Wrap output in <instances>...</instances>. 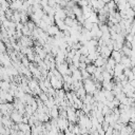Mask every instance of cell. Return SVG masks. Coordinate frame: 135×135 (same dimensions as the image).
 I'll return each instance as SVG.
<instances>
[{
    "label": "cell",
    "instance_id": "3",
    "mask_svg": "<svg viewBox=\"0 0 135 135\" xmlns=\"http://www.w3.org/2000/svg\"><path fill=\"white\" fill-rule=\"evenodd\" d=\"M96 69H97V68H96V66H95L93 63H91V64H88V65H86L85 71H86V72H88L90 75H93V74L96 72Z\"/></svg>",
    "mask_w": 135,
    "mask_h": 135
},
{
    "label": "cell",
    "instance_id": "5",
    "mask_svg": "<svg viewBox=\"0 0 135 135\" xmlns=\"http://www.w3.org/2000/svg\"><path fill=\"white\" fill-rule=\"evenodd\" d=\"M82 135H89V133H84V134H82Z\"/></svg>",
    "mask_w": 135,
    "mask_h": 135
},
{
    "label": "cell",
    "instance_id": "4",
    "mask_svg": "<svg viewBox=\"0 0 135 135\" xmlns=\"http://www.w3.org/2000/svg\"><path fill=\"white\" fill-rule=\"evenodd\" d=\"M22 62H23V64H24V65H27V64H28L27 58H26V57H23V58H22Z\"/></svg>",
    "mask_w": 135,
    "mask_h": 135
},
{
    "label": "cell",
    "instance_id": "1",
    "mask_svg": "<svg viewBox=\"0 0 135 135\" xmlns=\"http://www.w3.org/2000/svg\"><path fill=\"white\" fill-rule=\"evenodd\" d=\"M121 57H122L121 51H120V52H119V51H112V53H111V58H113L116 63H120Z\"/></svg>",
    "mask_w": 135,
    "mask_h": 135
},
{
    "label": "cell",
    "instance_id": "2",
    "mask_svg": "<svg viewBox=\"0 0 135 135\" xmlns=\"http://www.w3.org/2000/svg\"><path fill=\"white\" fill-rule=\"evenodd\" d=\"M22 115H20L19 113H18V111H15V112H13L12 113V115H11V118L15 121V122H18V123H21L22 122Z\"/></svg>",
    "mask_w": 135,
    "mask_h": 135
},
{
    "label": "cell",
    "instance_id": "6",
    "mask_svg": "<svg viewBox=\"0 0 135 135\" xmlns=\"http://www.w3.org/2000/svg\"><path fill=\"white\" fill-rule=\"evenodd\" d=\"M134 94H135V90H134Z\"/></svg>",
    "mask_w": 135,
    "mask_h": 135
}]
</instances>
